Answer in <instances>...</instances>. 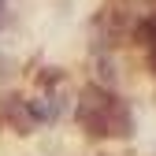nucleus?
<instances>
[{
    "mask_svg": "<svg viewBox=\"0 0 156 156\" xmlns=\"http://www.w3.org/2000/svg\"><path fill=\"white\" fill-rule=\"evenodd\" d=\"M78 123H82L89 134H115V138H126L130 134V112L123 108L119 97L104 93L101 86H89L82 93V104H78Z\"/></svg>",
    "mask_w": 156,
    "mask_h": 156,
    "instance_id": "nucleus-1",
    "label": "nucleus"
}]
</instances>
